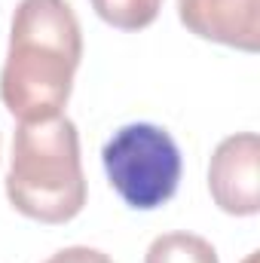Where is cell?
Segmentation results:
<instances>
[{
	"label": "cell",
	"instance_id": "obj_3",
	"mask_svg": "<svg viewBox=\"0 0 260 263\" xmlns=\"http://www.w3.org/2000/svg\"><path fill=\"white\" fill-rule=\"evenodd\" d=\"M110 187L135 211H153L178 193L184 159L175 138L153 123H129L101 150Z\"/></svg>",
	"mask_w": 260,
	"mask_h": 263
},
{
	"label": "cell",
	"instance_id": "obj_5",
	"mask_svg": "<svg viewBox=\"0 0 260 263\" xmlns=\"http://www.w3.org/2000/svg\"><path fill=\"white\" fill-rule=\"evenodd\" d=\"M178 18L202 40L242 52L260 49V0H178Z\"/></svg>",
	"mask_w": 260,
	"mask_h": 263
},
{
	"label": "cell",
	"instance_id": "obj_7",
	"mask_svg": "<svg viewBox=\"0 0 260 263\" xmlns=\"http://www.w3.org/2000/svg\"><path fill=\"white\" fill-rule=\"evenodd\" d=\"M162 0H92V9L120 31H141L156 22Z\"/></svg>",
	"mask_w": 260,
	"mask_h": 263
},
{
	"label": "cell",
	"instance_id": "obj_6",
	"mask_svg": "<svg viewBox=\"0 0 260 263\" xmlns=\"http://www.w3.org/2000/svg\"><path fill=\"white\" fill-rule=\"evenodd\" d=\"M144 263H220L208 239L196 233H165L156 236L144 254Z\"/></svg>",
	"mask_w": 260,
	"mask_h": 263
},
{
	"label": "cell",
	"instance_id": "obj_4",
	"mask_svg": "<svg viewBox=\"0 0 260 263\" xmlns=\"http://www.w3.org/2000/svg\"><path fill=\"white\" fill-rule=\"evenodd\" d=\"M208 190L220 211L251 217L260 211V138L254 132L230 135L208 162Z\"/></svg>",
	"mask_w": 260,
	"mask_h": 263
},
{
	"label": "cell",
	"instance_id": "obj_9",
	"mask_svg": "<svg viewBox=\"0 0 260 263\" xmlns=\"http://www.w3.org/2000/svg\"><path fill=\"white\" fill-rule=\"evenodd\" d=\"M242 263H257V251H251V254H248V257H245Z\"/></svg>",
	"mask_w": 260,
	"mask_h": 263
},
{
	"label": "cell",
	"instance_id": "obj_1",
	"mask_svg": "<svg viewBox=\"0 0 260 263\" xmlns=\"http://www.w3.org/2000/svg\"><path fill=\"white\" fill-rule=\"evenodd\" d=\"M80 59L83 34L70 3L22 0L12 12L0 101L18 123L59 117L70 98Z\"/></svg>",
	"mask_w": 260,
	"mask_h": 263
},
{
	"label": "cell",
	"instance_id": "obj_2",
	"mask_svg": "<svg viewBox=\"0 0 260 263\" xmlns=\"http://www.w3.org/2000/svg\"><path fill=\"white\" fill-rule=\"evenodd\" d=\"M6 196L18 214L40 223H67L83 211L86 178L73 120L59 114L15 129Z\"/></svg>",
	"mask_w": 260,
	"mask_h": 263
},
{
	"label": "cell",
	"instance_id": "obj_8",
	"mask_svg": "<svg viewBox=\"0 0 260 263\" xmlns=\"http://www.w3.org/2000/svg\"><path fill=\"white\" fill-rule=\"evenodd\" d=\"M43 263H114L104 251H98V248H86V245H73V248H62V251H55L49 260Z\"/></svg>",
	"mask_w": 260,
	"mask_h": 263
}]
</instances>
